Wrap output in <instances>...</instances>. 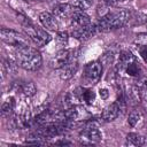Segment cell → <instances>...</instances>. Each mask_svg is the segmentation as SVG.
Returning a JSON list of instances; mask_svg holds the SVG:
<instances>
[{
	"label": "cell",
	"mask_w": 147,
	"mask_h": 147,
	"mask_svg": "<svg viewBox=\"0 0 147 147\" xmlns=\"http://www.w3.org/2000/svg\"><path fill=\"white\" fill-rule=\"evenodd\" d=\"M138 51H139V54L142 57V60L147 63V45H139Z\"/></svg>",
	"instance_id": "obj_24"
},
{
	"label": "cell",
	"mask_w": 147,
	"mask_h": 147,
	"mask_svg": "<svg viewBox=\"0 0 147 147\" xmlns=\"http://www.w3.org/2000/svg\"><path fill=\"white\" fill-rule=\"evenodd\" d=\"M102 63L99 61H92L87 63L84 68V72L82 76V80L86 85L96 84L102 76Z\"/></svg>",
	"instance_id": "obj_5"
},
{
	"label": "cell",
	"mask_w": 147,
	"mask_h": 147,
	"mask_svg": "<svg viewBox=\"0 0 147 147\" xmlns=\"http://www.w3.org/2000/svg\"><path fill=\"white\" fill-rule=\"evenodd\" d=\"M14 107H15V99L11 98V96L7 98L3 101L2 106H1V115L2 116H8L14 110Z\"/></svg>",
	"instance_id": "obj_19"
},
{
	"label": "cell",
	"mask_w": 147,
	"mask_h": 147,
	"mask_svg": "<svg viewBox=\"0 0 147 147\" xmlns=\"http://www.w3.org/2000/svg\"><path fill=\"white\" fill-rule=\"evenodd\" d=\"M126 140L132 146H142V145H145L146 138L138 133H129L126 136Z\"/></svg>",
	"instance_id": "obj_20"
},
{
	"label": "cell",
	"mask_w": 147,
	"mask_h": 147,
	"mask_svg": "<svg viewBox=\"0 0 147 147\" xmlns=\"http://www.w3.org/2000/svg\"><path fill=\"white\" fill-rule=\"evenodd\" d=\"M64 115H65L67 121H70V122L83 121L90 117V113L80 105H74L69 107L68 109L64 110Z\"/></svg>",
	"instance_id": "obj_8"
},
{
	"label": "cell",
	"mask_w": 147,
	"mask_h": 147,
	"mask_svg": "<svg viewBox=\"0 0 147 147\" xmlns=\"http://www.w3.org/2000/svg\"><path fill=\"white\" fill-rule=\"evenodd\" d=\"M93 1L94 0H71L70 5L74 6L76 9L86 10V9H88L93 5Z\"/></svg>",
	"instance_id": "obj_21"
},
{
	"label": "cell",
	"mask_w": 147,
	"mask_h": 147,
	"mask_svg": "<svg viewBox=\"0 0 147 147\" xmlns=\"http://www.w3.org/2000/svg\"><path fill=\"white\" fill-rule=\"evenodd\" d=\"M96 31V25H93L92 23L87 26H84V28H80V29H75L72 30V36L80 40V41H85L87 39H90Z\"/></svg>",
	"instance_id": "obj_11"
},
{
	"label": "cell",
	"mask_w": 147,
	"mask_h": 147,
	"mask_svg": "<svg viewBox=\"0 0 147 147\" xmlns=\"http://www.w3.org/2000/svg\"><path fill=\"white\" fill-rule=\"evenodd\" d=\"M134 60H136V57H134V55H133L131 52H129V51H123V52H121L119 59H118V65H117L118 70L122 69L123 67H125L126 64H129L130 62L134 61Z\"/></svg>",
	"instance_id": "obj_17"
},
{
	"label": "cell",
	"mask_w": 147,
	"mask_h": 147,
	"mask_svg": "<svg viewBox=\"0 0 147 147\" xmlns=\"http://www.w3.org/2000/svg\"><path fill=\"white\" fill-rule=\"evenodd\" d=\"M14 60L17 64L29 71H37L42 64V57L39 51L30 46H23L15 48Z\"/></svg>",
	"instance_id": "obj_1"
},
{
	"label": "cell",
	"mask_w": 147,
	"mask_h": 147,
	"mask_svg": "<svg viewBox=\"0 0 147 147\" xmlns=\"http://www.w3.org/2000/svg\"><path fill=\"white\" fill-rule=\"evenodd\" d=\"M22 26L23 30L25 31V34L39 47L45 46L46 44H48L52 39L51 34L48 32H46V30L40 29L39 26H36L33 23H31L28 18L22 17Z\"/></svg>",
	"instance_id": "obj_3"
},
{
	"label": "cell",
	"mask_w": 147,
	"mask_h": 147,
	"mask_svg": "<svg viewBox=\"0 0 147 147\" xmlns=\"http://www.w3.org/2000/svg\"><path fill=\"white\" fill-rule=\"evenodd\" d=\"M99 92H100V96H101V99H103V100H106V99L109 96V92H108L107 88H101Z\"/></svg>",
	"instance_id": "obj_25"
},
{
	"label": "cell",
	"mask_w": 147,
	"mask_h": 147,
	"mask_svg": "<svg viewBox=\"0 0 147 147\" xmlns=\"http://www.w3.org/2000/svg\"><path fill=\"white\" fill-rule=\"evenodd\" d=\"M71 26H72V30L75 29H80V28H84V26H87L91 24V20H90V16L87 14L84 13V10H80V9H76L72 15H71Z\"/></svg>",
	"instance_id": "obj_9"
},
{
	"label": "cell",
	"mask_w": 147,
	"mask_h": 147,
	"mask_svg": "<svg viewBox=\"0 0 147 147\" xmlns=\"http://www.w3.org/2000/svg\"><path fill=\"white\" fill-rule=\"evenodd\" d=\"M119 72H124L126 74L127 77H132V78H138L141 75V68L139 65V63L137 62V60L130 62L129 64H126L125 67H123L122 69H119Z\"/></svg>",
	"instance_id": "obj_16"
},
{
	"label": "cell",
	"mask_w": 147,
	"mask_h": 147,
	"mask_svg": "<svg viewBox=\"0 0 147 147\" xmlns=\"http://www.w3.org/2000/svg\"><path fill=\"white\" fill-rule=\"evenodd\" d=\"M80 138L82 139H85V140H87L88 142L92 144V142H99L101 140L102 136H101V132L99 131L95 122L90 121V122L86 123L85 127L82 130Z\"/></svg>",
	"instance_id": "obj_7"
},
{
	"label": "cell",
	"mask_w": 147,
	"mask_h": 147,
	"mask_svg": "<svg viewBox=\"0 0 147 147\" xmlns=\"http://www.w3.org/2000/svg\"><path fill=\"white\" fill-rule=\"evenodd\" d=\"M0 36L3 42H6L9 46H13L15 48L23 47V46H29V37L26 34H22L15 30L11 29H6L2 28L0 30Z\"/></svg>",
	"instance_id": "obj_4"
},
{
	"label": "cell",
	"mask_w": 147,
	"mask_h": 147,
	"mask_svg": "<svg viewBox=\"0 0 147 147\" xmlns=\"http://www.w3.org/2000/svg\"><path fill=\"white\" fill-rule=\"evenodd\" d=\"M141 119V115L138 113V111H131L129 114V118H127V122L130 124V126H136L137 123Z\"/></svg>",
	"instance_id": "obj_23"
},
{
	"label": "cell",
	"mask_w": 147,
	"mask_h": 147,
	"mask_svg": "<svg viewBox=\"0 0 147 147\" xmlns=\"http://www.w3.org/2000/svg\"><path fill=\"white\" fill-rule=\"evenodd\" d=\"M119 111H121V109H119L117 102L115 101V102L110 103L109 106H107L103 109V111L101 114V118L105 122H111V121H114V119H116L118 117Z\"/></svg>",
	"instance_id": "obj_15"
},
{
	"label": "cell",
	"mask_w": 147,
	"mask_h": 147,
	"mask_svg": "<svg viewBox=\"0 0 147 147\" xmlns=\"http://www.w3.org/2000/svg\"><path fill=\"white\" fill-rule=\"evenodd\" d=\"M39 21L41 22V24L44 25V28H46V30L49 31H56L59 28L56 17L48 11H42L39 14Z\"/></svg>",
	"instance_id": "obj_10"
},
{
	"label": "cell",
	"mask_w": 147,
	"mask_h": 147,
	"mask_svg": "<svg viewBox=\"0 0 147 147\" xmlns=\"http://www.w3.org/2000/svg\"><path fill=\"white\" fill-rule=\"evenodd\" d=\"M106 3H115V2H119V1H124V0H102Z\"/></svg>",
	"instance_id": "obj_26"
},
{
	"label": "cell",
	"mask_w": 147,
	"mask_h": 147,
	"mask_svg": "<svg viewBox=\"0 0 147 147\" xmlns=\"http://www.w3.org/2000/svg\"><path fill=\"white\" fill-rule=\"evenodd\" d=\"M20 88L23 92V94L29 98L33 96L37 93V86L33 82H24V83L20 84Z\"/></svg>",
	"instance_id": "obj_18"
},
{
	"label": "cell",
	"mask_w": 147,
	"mask_h": 147,
	"mask_svg": "<svg viewBox=\"0 0 147 147\" xmlns=\"http://www.w3.org/2000/svg\"><path fill=\"white\" fill-rule=\"evenodd\" d=\"M69 40V36L65 31H60L56 34V42L59 44V46H65L68 44Z\"/></svg>",
	"instance_id": "obj_22"
},
{
	"label": "cell",
	"mask_w": 147,
	"mask_h": 147,
	"mask_svg": "<svg viewBox=\"0 0 147 147\" xmlns=\"http://www.w3.org/2000/svg\"><path fill=\"white\" fill-rule=\"evenodd\" d=\"M129 17H130V11L126 9H121L117 11L108 13L99 20L96 24V30L107 32L110 30L119 29L129 21Z\"/></svg>",
	"instance_id": "obj_2"
},
{
	"label": "cell",
	"mask_w": 147,
	"mask_h": 147,
	"mask_svg": "<svg viewBox=\"0 0 147 147\" xmlns=\"http://www.w3.org/2000/svg\"><path fill=\"white\" fill-rule=\"evenodd\" d=\"M77 70H78V63H77V61H72L59 69V77L62 80H68L75 76Z\"/></svg>",
	"instance_id": "obj_14"
},
{
	"label": "cell",
	"mask_w": 147,
	"mask_h": 147,
	"mask_svg": "<svg viewBox=\"0 0 147 147\" xmlns=\"http://www.w3.org/2000/svg\"><path fill=\"white\" fill-rule=\"evenodd\" d=\"M144 83H145V84H144V88H142V90H144V92H145V93H146V95H147V80H146V82H144Z\"/></svg>",
	"instance_id": "obj_27"
},
{
	"label": "cell",
	"mask_w": 147,
	"mask_h": 147,
	"mask_svg": "<svg viewBox=\"0 0 147 147\" xmlns=\"http://www.w3.org/2000/svg\"><path fill=\"white\" fill-rule=\"evenodd\" d=\"M75 10H76V8L74 6H71L70 3H59V5L54 6L53 15L59 18H68V17H71V15Z\"/></svg>",
	"instance_id": "obj_13"
},
{
	"label": "cell",
	"mask_w": 147,
	"mask_h": 147,
	"mask_svg": "<svg viewBox=\"0 0 147 147\" xmlns=\"http://www.w3.org/2000/svg\"><path fill=\"white\" fill-rule=\"evenodd\" d=\"M76 61V55H75V51L72 49H61L59 51L51 60L49 65L53 69H60L62 67H64L65 64Z\"/></svg>",
	"instance_id": "obj_6"
},
{
	"label": "cell",
	"mask_w": 147,
	"mask_h": 147,
	"mask_svg": "<svg viewBox=\"0 0 147 147\" xmlns=\"http://www.w3.org/2000/svg\"><path fill=\"white\" fill-rule=\"evenodd\" d=\"M75 95L79 100V102H84L86 105H92L95 100V93L90 90V88H84V87H77L74 91Z\"/></svg>",
	"instance_id": "obj_12"
}]
</instances>
